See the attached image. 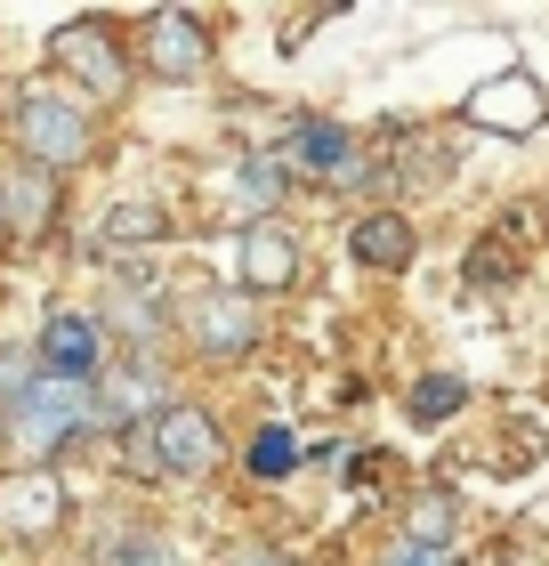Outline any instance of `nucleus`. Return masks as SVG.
<instances>
[{"instance_id":"obj_1","label":"nucleus","mask_w":549,"mask_h":566,"mask_svg":"<svg viewBox=\"0 0 549 566\" xmlns=\"http://www.w3.org/2000/svg\"><path fill=\"white\" fill-rule=\"evenodd\" d=\"M9 130H17L24 163L73 170V163H89V154H97V106H89V97H73V90H57V82H33V90H17Z\"/></svg>"},{"instance_id":"obj_2","label":"nucleus","mask_w":549,"mask_h":566,"mask_svg":"<svg viewBox=\"0 0 549 566\" xmlns=\"http://www.w3.org/2000/svg\"><path fill=\"white\" fill-rule=\"evenodd\" d=\"M97 380H57V373H41V389H33V405L9 421V446H17V461L24 470H49V461L65 453V437H82V429H97Z\"/></svg>"},{"instance_id":"obj_3","label":"nucleus","mask_w":549,"mask_h":566,"mask_svg":"<svg viewBox=\"0 0 549 566\" xmlns=\"http://www.w3.org/2000/svg\"><path fill=\"white\" fill-rule=\"evenodd\" d=\"M461 122H468V130H485V138H534L541 122H549V90H541V73L502 65L493 82H477V90L461 97Z\"/></svg>"},{"instance_id":"obj_4","label":"nucleus","mask_w":549,"mask_h":566,"mask_svg":"<svg viewBox=\"0 0 549 566\" xmlns=\"http://www.w3.org/2000/svg\"><path fill=\"white\" fill-rule=\"evenodd\" d=\"M49 57H57V73L73 82V97H89V106H114L129 90V57H122V41L106 24H57Z\"/></svg>"},{"instance_id":"obj_5","label":"nucleus","mask_w":549,"mask_h":566,"mask_svg":"<svg viewBox=\"0 0 549 566\" xmlns=\"http://www.w3.org/2000/svg\"><path fill=\"white\" fill-rule=\"evenodd\" d=\"M97 324H106V340H122L129 356H146L170 332V292L154 283V268H114L106 300H97Z\"/></svg>"},{"instance_id":"obj_6","label":"nucleus","mask_w":549,"mask_h":566,"mask_svg":"<svg viewBox=\"0 0 549 566\" xmlns=\"http://www.w3.org/2000/svg\"><path fill=\"white\" fill-rule=\"evenodd\" d=\"M138 65L154 82H202L211 73V24L187 17V9H154L146 33H138Z\"/></svg>"},{"instance_id":"obj_7","label":"nucleus","mask_w":549,"mask_h":566,"mask_svg":"<svg viewBox=\"0 0 549 566\" xmlns=\"http://www.w3.org/2000/svg\"><path fill=\"white\" fill-rule=\"evenodd\" d=\"M219 453H226V437H219V421L202 413V405H162V421H154V470L162 478L194 485V478L219 470Z\"/></svg>"},{"instance_id":"obj_8","label":"nucleus","mask_w":549,"mask_h":566,"mask_svg":"<svg viewBox=\"0 0 549 566\" xmlns=\"http://www.w3.org/2000/svg\"><path fill=\"white\" fill-rule=\"evenodd\" d=\"M33 356H41V373H57V380H97L114 365V340H106V324H97L89 307H57V316L41 324Z\"/></svg>"},{"instance_id":"obj_9","label":"nucleus","mask_w":549,"mask_h":566,"mask_svg":"<svg viewBox=\"0 0 549 566\" xmlns=\"http://www.w3.org/2000/svg\"><path fill=\"white\" fill-rule=\"evenodd\" d=\"M97 429H146V421H162V373L146 365V356H114L106 373H97Z\"/></svg>"},{"instance_id":"obj_10","label":"nucleus","mask_w":549,"mask_h":566,"mask_svg":"<svg viewBox=\"0 0 549 566\" xmlns=\"http://www.w3.org/2000/svg\"><path fill=\"white\" fill-rule=\"evenodd\" d=\"M234 275H243V292H251V300H275V292H292V283L307 275V243H299L283 219H267V227H243Z\"/></svg>"},{"instance_id":"obj_11","label":"nucleus","mask_w":549,"mask_h":566,"mask_svg":"<svg viewBox=\"0 0 549 566\" xmlns=\"http://www.w3.org/2000/svg\"><path fill=\"white\" fill-rule=\"evenodd\" d=\"M187 340L202 356H251L258 348V300L251 292H194L187 300Z\"/></svg>"},{"instance_id":"obj_12","label":"nucleus","mask_w":549,"mask_h":566,"mask_svg":"<svg viewBox=\"0 0 549 566\" xmlns=\"http://www.w3.org/2000/svg\"><path fill=\"white\" fill-rule=\"evenodd\" d=\"M57 526H65V478L57 470L0 478V534H17V543H49Z\"/></svg>"},{"instance_id":"obj_13","label":"nucleus","mask_w":549,"mask_h":566,"mask_svg":"<svg viewBox=\"0 0 549 566\" xmlns=\"http://www.w3.org/2000/svg\"><path fill=\"white\" fill-rule=\"evenodd\" d=\"M57 170H41V163H17L0 170V227H9V235H24V243H41L49 227H57Z\"/></svg>"},{"instance_id":"obj_14","label":"nucleus","mask_w":549,"mask_h":566,"mask_svg":"<svg viewBox=\"0 0 549 566\" xmlns=\"http://www.w3.org/2000/svg\"><path fill=\"white\" fill-rule=\"evenodd\" d=\"M292 187H299V170L283 163V146H275V154H243V163L226 170L219 195H226V211L243 219V227H267V219L283 211V195H292Z\"/></svg>"},{"instance_id":"obj_15","label":"nucleus","mask_w":549,"mask_h":566,"mask_svg":"<svg viewBox=\"0 0 549 566\" xmlns=\"http://www.w3.org/2000/svg\"><path fill=\"white\" fill-rule=\"evenodd\" d=\"M283 163L316 170V178H348L356 170V138L339 130V122H324V114H299L292 130H283Z\"/></svg>"},{"instance_id":"obj_16","label":"nucleus","mask_w":549,"mask_h":566,"mask_svg":"<svg viewBox=\"0 0 549 566\" xmlns=\"http://www.w3.org/2000/svg\"><path fill=\"white\" fill-rule=\"evenodd\" d=\"M412 251H421V235H412V219H404V211H372V219H356V227H348V260H356V268H372V275L412 268Z\"/></svg>"},{"instance_id":"obj_17","label":"nucleus","mask_w":549,"mask_h":566,"mask_svg":"<svg viewBox=\"0 0 549 566\" xmlns=\"http://www.w3.org/2000/svg\"><path fill=\"white\" fill-rule=\"evenodd\" d=\"M97 566H178V551L154 518H122V526L97 534Z\"/></svg>"},{"instance_id":"obj_18","label":"nucleus","mask_w":549,"mask_h":566,"mask_svg":"<svg viewBox=\"0 0 549 566\" xmlns=\"http://www.w3.org/2000/svg\"><path fill=\"white\" fill-rule=\"evenodd\" d=\"M162 235H170L162 202H114L106 227H97V243H106V251H138V243H162Z\"/></svg>"},{"instance_id":"obj_19","label":"nucleus","mask_w":549,"mask_h":566,"mask_svg":"<svg viewBox=\"0 0 549 566\" xmlns=\"http://www.w3.org/2000/svg\"><path fill=\"white\" fill-rule=\"evenodd\" d=\"M299 461H307V446H299V437L283 429V421H267V429H258L251 446H243V470H251L258 485H275V478H299Z\"/></svg>"},{"instance_id":"obj_20","label":"nucleus","mask_w":549,"mask_h":566,"mask_svg":"<svg viewBox=\"0 0 549 566\" xmlns=\"http://www.w3.org/2000/svg\"><path fill=\"white\" fill-rule=\"evenodd\" d=\"M461 405H468V380H461V373H429V380H412L404 413L421 421V429H436V421H453Z\"/></svg>"},{"instance_id":"obj_21","label":"nucleus","mask_w":549,"mask_h":566,"mask_svg":"<svg viewBox=\"0 0 549 566\" xmlns=\"http://www.w3.org/2000/svg\"><path fill=\"white\" fill-rule=\"evenodd\" d=\"M453 526H461L453 494H421L404 510V543H421V551H453Z\"/></svg>"},{"instance_id":"obj_22","label":"nucleus","mask_w":549,"mask_h":566,"mask_svg":"<svg viewBox=\"0 0 549 566\" xmlns=\"http://www.w3.org/2000/svg\"><path fill=\"white\" fill-rule=\"evenodd\" d=\"M41 389V356L33 348H0V421H17Z\"/></svg>"},{"instance_id":"obj_23","label":"nucleus","mask_w":549,"mask_h":566,"mask_svg":"<svg viewBox=\"0 0 549 566\" xmlns=\"http://www.w3.org/2000/svg\"><path fill=\"white\" fill-rule=\"evenodd\" d=\"M380 566H468V558H461V551H421V543H404V534H397Z\"/></svg>"},{"instance_id":"obj_24","label":"nucleus","mask_w":549,"mask_h":566,"mask_svg":"<svg viewBox=\"0 0 549 566\" xmlns=\"http://www.w3.org/2000/svg\"><path fill=\"white\" fill-rule=\"evenodd\" d=\"M226 566H299V558H292V551H275V543H243Z\"/></svg>"},{"instance_id":"obj_25","label":"nucleus","mask_w":549,"mask_h":566,"mask_svg":"<svg viewBox=\"0 0 549 566\" xmlns=\"http://www.w3.org/2000/svg\"><path fill=\"white\" fill-rule=\"evenodd\" d=\"M0 446H9V421H0Z\"/></svg>"},{"instance_id":"obj_26","label":"nucleus","mask_w":549,"mask_h":566,"mask_svg":"<svg viewBox=\"0 0 549 566\" xmlns=\"http://www.w3.org/2000/svg\"><path fill=\"white\" fill-rule=\"evenodd\" d=\"M0 243H9V227H0Z\"/></svg>"}]
</instances>
